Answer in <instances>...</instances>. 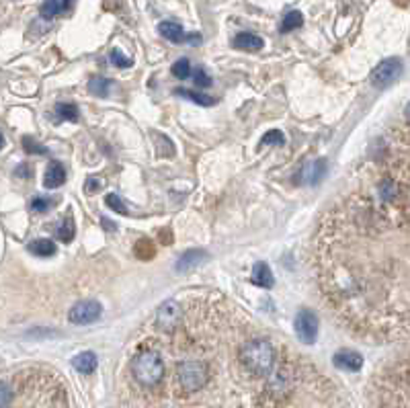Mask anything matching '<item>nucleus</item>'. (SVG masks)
<instances>
[{
	"label": "nucleus",
	"mask_w": 410,
	"mask_h": 408,
	"mask_svg": "<svg viewBox=\"0 0 410 408\" xmlns=\"http://www.w3.org/2000/svg\"><path fill=\"white\" fill-rule=\"evenodd\" d=\"M240 361L252 376H267L275 365V349L265 338L250 340L240 349Z\"/></svg>",
	"instance_id": "f257e3e1"
},
{
	"label": "nucleus",
	"mask_w": 410,
	"mask_h": 408,
	"mask_svg": "<svg viewBox=\"0 0 410 408\" xmlns=\"http://www.w3.org/2000/svg\"><path fill=\"white\" fill-rule=\"evenodd\" d=\"M132 371L142 386H156L164 378V361L161 353L152 349L140 351L132 361Z\"/></svg>",
	"instance_id": "f03ea898"
},
{
	"label": "nucleus",
	"mask_w": 410,
	"mask_h": 408,
	"mask_svg": "<svg viewBox=\"0 0 410 408\" xmlns=\"http://www.w3.org/2000/svg\"><path fill=\"white\" fill-rule=\"evenodd\" d=\"M176 380L185 392H197L207 380V365L203 361H183L176 367Z\"/></svg>",
	"instance_id": "7ed1b4c3"
},
{
	"label": "nucleus",
	"mask_w": 410,
	"mask_h": 408,
	"mask_svg": "<svg viewBox=\"0 0 410 408\" xmlns=\"http://www.w3.org/2000/svg\"><path fill=\"white\" fill-rule=\"evenodd\" d=\"M402 70L404 66L398 58H388L382 64H378L376 70L371 72V84L376 88H388L390 84H394L402 76Z\"/></svg>",
	"instance_id": "20e7f679"
},
{
	"label": "nucleus",
	"mask_w": 410,
	"mask_h": 408,
	"mask_svg": "<svg viewBox=\"0 0 410 408\" xmlns=\"http://www.w3.org/2000/svg\"><path fill=\"white\" fill-rule=\"evenodd\" d=\"M103 314V306L94 300H84L79 302L76 306H72V310L68 312V320L72 325H90L96 323Z\"/></svg>",
	"instance_id": "39448f33"
},
{
	"label": "nucleus",
	"mask_w": 410,
	"mask_h": 408,
	"mask_svg": "<svg viewBox=\"0 0 410 408\" xmlns=\"http://www.w3.org/2000/svg\"><path fill=\"white\" fill-rule=\"evenodd\" d=\"M296 334L302 343L306 345H312L316 340V334H318V318L312 310L304 308L298 312L296 316Z\"/></svg>",
	"instance_id": "423d86ee"
},
{
	"label": "nucleus",
	"mask_w": 410,
	"mask_h": 408,
	"mask_svg": "<svg viewBox=\"0 0 410 408\" xmlns=\"http://www.w3.org/2000/svg\"><path fill=\"white\" fill-rule=\"evenodd\" d=\"M181 316H183V312H181V306L176 302H172V300L164 302L156 312V327L161 330H172L174 327H178Z\"/></svg>",
	"instance_id": "0eeeda50"
},
{
	"label": "nucleus",
	"mask_w": 410,
	"mask_h": 408,
	"mask_svg": "<svg viewBox=\"0 0 410 408\" xmlns=\"http://www.w3.org/2000/svg\"><path fill=\"white\" fill-rule=\"evenodd\" d=\"M327 174V163L325 161H310L306 163L300 172H298V183L302 185H316L320 178H325Z\"/></svg>",
	"instance_id": "6e6552de"
},
{
	"label": "nucleus",
	"mask_w": 410,
	"mask_h": 408,
	"mask_svg": "<svg viewBox=\"0 0 410 408\" xmlns=\"http://www.w3.org/2000/svg\"><path fill=\"white\" fill-rule=\"evenodd\" d=\"M332 359H334V365L338 369H345V371H359L361 365H363V357L357 351H351V349L338 351Z\"/></svg>",
	"instance_id": "1a4fd4ad"
},
{
	"label": "nucleus",
	"mask_w": 410,
	"mask_h": 408,
	"mask_svg": "<svg viewBox=\"0 0 410 408\" xmlns=\"http://www.w3.org/2000/svg\"><path fill=\"white\" fill-rule=\"evenodd\" d=\"M203 258H207V252L205 250H199V248H191V250H187V252H183L181 254V258L176 261V271H189V269H193V267H197V265H201L203 263Z\"/></svg>",
	"instance_id": "9d476101"
},
{
	"label": "nucleus",
	"mask_w": 410,
	"mask_h": 408,
	"mask_svg": "<svg viewBox=\"0 0 410 408\" xmlns=\"http://www.w3.org/2000/svg\"><path fill=\"white\" fill-rule=\"evenodd\" d=\"M66 183V168L62 163H52L45 170V178H43V185L48 189H58Z\"/></svg>",
	"instance_id": "9b49d317"
},
{
	"label": "nucleus",
	"mask_w": 410,
	"mask_h": 408,
	"mask_svg": "<svg viewBox=\"0 0 410 408\" xmlns=\"http://www.w3.org/2000/svg\"><path fill=\"white\" fill-rule=\"evenodd\" d=\"M250 281L254 283V285H258V287H273V283H275V279H273V271H271V267L267 265V263H256L254 267H252V277H250Z\"/></svg>",
	"instance_id": "f8f14e48"
},
{
	"label": "nucleus",
	"mask_w": 410,
	"mask_h": 408,
	"mask_svg": "<svg viewBox=\"0 0 410 408\" xmlns=\"http://www.w3.org/2000/svg\"><path fill=\"white\" fill-rule=\"evenodd\" d=\"M72 8L70 2H64V0H50V2H43L39 12L43 19H54V17H62L66 14L68 10Z\"/></svg>",
	"instance_id": "ddd939ff"
},
{
	"label": "nucleus",
	"mask_w": 410,
	"mask_h": 408,
	"mask_svg": "<svg viewBox=\"0 0 410 408\" xmlns=\"http://www.w3.org/2000/svg\"><path fill=\"white\" fill-rule=\"evenodd\" d=\"M72 365H74V369H76V371H81V374H84V376H88V374H92V371L96 369L99 361H96V355H94V353L84 351V353H79V355L72 359Z\"/></svg>",
	"instance_id": "4468645a"
},
{
	"label": "nucleus",
	"mask_w": 410,
	"mask_h": 408,
	"mask_svg": "<svg viewBox=\"0 0 410 408\" xmlns=\"http://www.w3.org/2000/svg\"><path fill=\"white\" fill-rule=\"evenodd\" d=\"M158 31H161L164 39H168L172 43H181L185 39V29L176 21H163L158 25Z\"/></svg>",
	"instance_id": "2eb2a0df"
},
{
	"label": "nucleus",
	"mask_w": 410,
	"mask_h": 408,
	"mask_svg": "<svg viewBox=\"0 0 410 408\" xmlns=\"http://www.w3.org/2000/svg\"><path fill=\"white\" fill-rule=\"evenodd\" d=\"M234 45L238 48V50H245V52H258L263 45H265V41L258 37V35H254V33H238L236 37H234Z\"/></svg>",
	"instance_id": "dca6fc26"
},
{
	"label": "nucleus",
	"mask_w": 410,
	"mask_h": 408,
	"mask_svg": "<svg viewBox=\"0 0 410 408\" xmlns=\"http://www.w3.org/2000/svg\"><path fill=\"white\" fill-rule=\"evenodd\" d=\"M174 94H178V96H183V99H189V101H193V103H197V105H201V107H212V105H216V99H212V96H207V94H203V92L189 90V88H176Z\"/></svg>",
	"instance_id": "f3484780"
},
{
	"label": "nucleus",
	"mask_w": 410,
	"mask_h": 408,
	"mask_svg": "<svg viewBox=\"0 0 410 408\" xmlns=\"http://www.w3.org/2000/svg\"><path fill=\"white\" fill-rule=\"evenodd\" d=\"M29 250L35 256H52V254H56V245L50 238H39V241H33L29 245Z\"/></svg>",
	"instance_id": "a211bd4d"
},
{
	"label": "nucleus",
	"mask_w": 410,
	"mask_h": 408,
	"mask_svg": "<svg viewBox=\"0 0 410 408\" xmlns=\"http://www.w3.org/2000/svg\"><path fill=\"white\" fill-rule=\"evenodd\" d=\"M302 23H304V17H302V12L300 10H289L285 17H283V21H281V33H289V31H294V29H298V27H302Z\"/></svg>",
	"instance_id": "6ab92c4d"
},
{
	"label": "nucleus",
	"mask_w": 410,
	"mask_h": 408,
	"mask_svg": "<svg viewBox=\"0 0 410 408\" xmlns=\"http://www.w3.org/2000/svg\"><path fill=\"white\" fill-rule=\"evenodd\" d=\"M56 113L64 121H79V107L72 105V103H58L56 105Z\"/></svg>",
	"instance_id": "aec40b11"
},
{
	"label": "nucleus",
	"mask_w": 410,
	"mask_h": 408,
	"mask_svg": "<svg viewBox=\"0 0 410 408\" xmlns=\"http://www.w3.org/2000/svg\"><path fill=\"white\" fill-rule=\"evenodd\" d=\"M88 90L96 96H107L111 90V81L109 79H101V76H92L88 82Z\"/></svg>",
	"instance_id": "412c9836"
},
{
	"label": "nucleus",
	"mask_w": 410,
	"mask_h": 408,
	"mask_svg": "<svg viewBox=\"0 0 410 408\" xmlns=\"http://www.w3.org/2000/svg\"><path fill=\"white\" fill-rule=\"evenodd\" d=\"M74 234H76V228H74V220L72 218H64L62 220V224H60V228H58V238L62 241V243H72V238H74Z\"/></svg>",
	"instance_id": "4be33fe9"
},
{
	"label": "nucleus",
	"mask_w": 410,
	"mask_h": 408,
	"mask_svg": "<svg viewBox=\"0 0 410 408\" xmlns=\"http://www.w3.org/2000/svg\"><path fill=\"white\" fill-rule=\"evenodd\" d=\"M134 252H136V256H138L140 261H150V258L154 256V246H152V241L142 238V241L136 245Z\"/></svg>",
	"instance_id": "5701e85b"
},
{
	"label": "nucleus",
	"mask_w": 410,
	"mask_h": 408,
	"mask_svg": "<svg viewBox=\"0 0 410 408\" xmlns=\"http://www.w3.org/2000/svg\"><path fill=\"white\" fill-rule=\"evenodd\" d=\"M285 144V136L279 130H271L260 138V146H283Z\"/></svg>",
	"instance_id": "b1692460"
},
{
	"label": "nucleus",
	"mask_w": 410,
	"mask_h": 408,
	"mask_svg": "<svg viewBox=\"0 0 410 408\" xmlns=\"http://www.w3.org/2000/svg\"><path fill=\"white\" fill-rule=\"evenodd\" d=\"M170 72H172V74H174L176 79H181V81L189 79V74H191V64H189V60H185V58L176 60V62L172 64Z\"/></svg>",
	"instance_id": "393cba45"
},
{
	"label": "nucleus",
	"mask_w": 410,
	"mask_h": 408,
	"mask_svg": "<svg viewBox=\"0 0 410 408\" xmlns=\"http://www.w3.org/2000/svg\"><path fill=\"white\" fill-rule=\"evenodd\" d=\"M105 203H107V207H111L113 212H119V214L127 216V207H125V203L119 199V195L109 193V195H107V199H105Z\"/></svg>",
	"instance_id": "a878e982"
},
{
	"label": "nucleus",
	"mask_w": 410,
	"mask_h": 408,
	"mask_svg": "<svg viewBox=\"0 0 410 408\" xmlns=\"http://www.w3.org/2000/svg\"><path fill=\"white\" fill-rule=\"evenodd\" d=\"M23 146H25V152H29V154H48V148H43L39 142H35L29 136L23 138Z\"/></svg>",
	"instance_id": "bb28decb"
},
{
	"label": "nucleus",
	"mask_w": 410,
	"mask_h": 408,
	"mask_svg": "<svg viewBox=\"0 0 410 408\" xmlns=\"http://www.w3.org/2000/svg\"><path fill=\"white\" fill-rule=\"evenodd\" d=\"M109 60L115 64V66H119V68H130L134 62H132V58H127V56H123L119 50H113L111 54H109Z\"/></svg>",
	"instance_id": "cd10ccee"
},
{
	"label": "nucleus",
	"mask_w": 410,
	"mask_h": 408,
	"mask_svg": "<svg viewBox=\"0 0 410 408\" xmlns=\"http://www.w3.org/2000/svg\"><path fill=\"white\" fill-rule=\"evenodd\" d=\"M52 205H54V201H52V199H48V197H35V199L31 201V212L43 214V212H48Z\"/></svg>",
	"instance_id": "c85d7f7f"
},
{
	"label": "nucleus",
	"mask_w": 410,
	"mask_h": 408,
	"mask_svg": "<svg viewBox=\"0 0 410 408\" xmlns=\"http://www.w3.org/2000/svg\"><path fill=\"white\" fill-rule=\"evenodd\" d=\"M10 400H12V390L4 382H0V408L8 407Z\"/></svg>",
	"instance_id": "c756f323"
},
{
	"label": "nucleus",
	"mask_w": 410,
	"mask_h": 408,
	"mask_svg": "<svg viewBox=\"0 0 410 408\" xmlns=\"http://www.w3.org/2000/svg\"><path fill=\"white\" fill-rule=\"evenodd\" d=\"M195 84L197 86H201V88H207V86H212V79L207 76V72L205 70H195Z\"/></svg>",
	"instance_id": "7c9ffc66"
},
{
	"label": "nucleus",
	"mask_w": 410,
	"mask_h": 408,
	"mask_svg": "<svg viewBox=\"0 0 410 408\" xmlns=\"http://www.w3.org/2000/svg\"><path fill=\"white\" fill-rule=\"evenodd\" d=\"M96 187H99V181H96L94 176H90V178L86 181V185H84L86 191H96Z\"/></svg>",
	"instance_id": "2f4dec72"
},
{
	"label": "nucleus",
	"mask_w": 410,
	"mask_h": 408,
	"mask_svg": "<svg viewBox=\"0 0 410 408\" xmlns=\"http://www.w3.org/2000/svg\"><path fill=\"white\" fill-rule=\"evenodd\" d=\"M103 224L107 226V230H113V228H115V224H113V222H109L107 218H103Z\"/></svg>",
	"instance_id": "473e14b6"
},
{
	"label": "nucleus",
	"mask_w": 410,
	"mask_h": 408,
	"mask_svg": "<svg viewBox=\"0 0 410 408\" xmlns=\"http://www.w3.org/2000/svg\"><path fill=\"white\" fill-rule=\"evenodd\" d=\"M404 115H407V119H409V121H410V103H409V105H407V109H404Z\"/></svg>",
	"instance_id": "72a5a7b5"
},
{
	"label": "nucleus",
	"mask_w": 410,
	"mask_h": 408,
	"mask_svg": "<svg viewBox=\"0 0 410 408\" xmlns=\"http://www.w3.org/2000/svg\"><path fill=\"white\" fill-rule=\"evenodd\" d=\"M4 146V138H2V134H0V148Z\"/></svg>",
	"instance_id": "f704fd0d"
}]
</instances>
